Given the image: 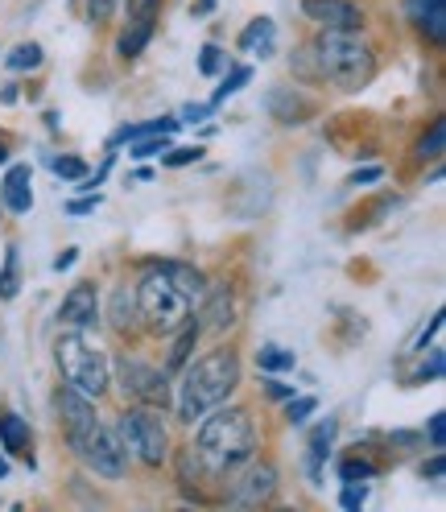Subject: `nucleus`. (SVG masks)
I'll list each match as a JSON object with an SVG mask.
<instances>
[{
  "mask_svg": "<svg viewBox=\"0 0 446 512\" xmlns=\"http://www.w3.org/2000/svg\"><path fill=\"white\" fill-rule=\"evenodd\" d=\"M442 471H446V459H442V451H438V455H434V459L422 467V475H426V479H434V484H438V479H442Z\"/></svg>",
  "mask_w": 446,
  "mask_h": 512,
  "instance_id": "obj_41",
  "label": "nucleus"
},
{
  "mask_svg": "<svg viewBox=\"0 0 446 512\" xmlns=\"http://www.w3.org/2000/svg\"><path fill=\"white\" fill-rule=\"evenodd\" d=\"M112 372H116V380H120V393L124 397H133V401H141V405H170V376L162 372V368H153V364H145V360H137V356H120L116 364H112Z\"/></svg>",
  "mask_w": 446,
  "mask_h": 512,
  "instance_id": "obj_8",
  "label": "nucleus"
},
{
  "mask_svg": "<svg viewBox=\"0 0 446 512\" xmlns=\"http://www.w3.org/2000/svg\"><path fill=\"white\" fill-rule=\"evenodd\" d=\"M116 434L124 442V451H133L145 467H162L170 459V434H166L162 413H157L153 405L124 409L120 422H116Z\"/></svg>",
  "mask_w": 446,
  "mask_h": 512,
  "instance_id": "obj_7",
  "label": "nucleus"
},
{
  "mask_svg": "<svg viewBox=\"0 0 446 512\" xmlns=\"http://www.w3.org/2000/svg\"><path fill=\"white\" fill-rule=\"evenodd\" d=\"M376 178H380V170L368 166V170H356V174H352V186H360V182H376Z\"/></svg>",
  "mask_w": 446,
  "mask_h": 512,
  "instance_id": "obj_42",
  "label": "nucleus"
},
{
  "mask_svg": "<svg viewBox=\"0 0 446 512\" xmlns=\"http://www.w3.org/2000/svg\"><path fill=\"white\" fill-rule=\"evenodd\" d=\"M153 21H157V17H133V21H129V29H124L120 42H116V50H120L124 62L137 58V54L149 46V38H153Z\"/></svg>",
  "mask_w": 446,
  "mask_h": 512,
  "instance_id": "obj_19",
  "label": "nucleus"
},
{
  "mask_svg": "<svg viewBox=\"0 0 446 512\" xmlns=\"http://www.w3.org/2000/svg\"><path fill=\"white\" fill-rule=\"evenodd\" d=\"M442 364H446L442 347H430V360H422V368L413 372V384H422V380H438V376H442Z\"/></svg>",
  "mask_w": 446,
  "mask_h": 512,
  "instance_id": "obj_34",
  "label": "nucleus"
},
{
  "mask_svg": "<svg viewBox=\"0 0 446 512\" xmlns=\"http://www.w3.org/2000/svg\"><path fill=\"white\" fill-rule=\"evenodd\" d=\"M108 318H112V327H116L120 335L137 331V318H141V310H137V290H129V285H120V290L112 294Z\"/></svg>",
  "mask_w": 446,
  "mask_h": 512,
  "instance_id": "obj_17",
  "label": "nucleus"
},
{
  "mask_svg": "<svg viewBox=\"0 0 446 512\" xmlns=\"http://www.w3.org/2000/svg\"><path fill=\"white\" fill-rule=\"evenodd\" d=\"M0 104H17V83H5V87H0Z\"/></svg>",
  "mask_w": 446,
  "mask_h": 512,
  "instance_id": "obj_43",
  "label": "nucleus"
},
{
  "mask_svg": "<svg viewBox=\"0 0 446 512\" xmlns=\"http://www.w3.org/2000/svg\"><path fill=\"white\" fill-rule=\"evenodd\" d=\"M0 446H5V455H17V459H25L29 467H34V455H29V426L13 409L0 413Z\"/></svg>",
  "mask_w": 446,
  "mask_h": 512,
  "instance_id": "obj_14",
  "label": "nucleus"
},
{
  "mask_svg": "<svg viewBox=\"0 0 446 512\" xmlns=\"http://www.w3.org/2000/svg\"><path fill=\"white\" fill-rule=\"evenodd\" d=\"M137 310H141L145 327H149L153 335H174V331L186 323V318H190L195 302H190V298L178 290V281L166 273V265H153V269L141 277V285H137Z\"/></svg>",
  "mask_w": 446,
  "mask_h": 512,
  "instance_id": "obj_6",
  "label": "nucleus"
},
{
  "mask_svg": "<svg viewBox=\"0 0 446 512\" xmlns=\"http://www.w3.org/2000/svg\"><path fill=\"white\" fill-rule=\"evenodd\" d=\"M95 207H100V195H95V190H91L87 199H75V203H67V211H71V215H91Z\"/></svg>",
  "mask_w": 446,
  "mask_h": 512,
  "instance_id": "obj_39",
  "label": "nucleus"
},
{
  "mask_svg": "<svg viewBox=\"0 0 446 512\" xmlns=\"http://www.w3.org/2000/svg\"><path fill=\"white\" fill-rule=\"evenodd\" d=\"M335 434H339V422H335V418L318 422V426L310 430V442H306L310 459H306V467H310V479H314V484H318V479H323V463H327V455H331V442H335Z\"/></svg>",
  "mask_w": 446,
  "mask_h": 512,
  "instance_id": "obj_15",
  "label": "nucleus"
},
{
  "mask_svg": "<svg viewBox=\"0 0 446 512\" xmlns=\"http://www.w3.org/2000/svg\"><path fill=\"white\" fill-rule=\"evenodd\" d=\"M380 467L376 463H368V459H360V455H352V459H343L339 463V475H343V484H352V479H372Z\"/></svg>",
  "mask_w": 446,
  "mask_h": 512,
  "instance_id": "obj_29",
  "label": "nucleus"
},
{
  "mask_svg": "<svg viewBox=\"0 0 446 512\" xmlns=\"http://www.w3.org/2000/svg\"><path fill=\"white\" fill-rule=\"evenodd\" d=\"M46 166L58 174V178H67V182H79V178H87V162L83 157H46Z\"/></svg>",
  "mask_w": 446,
  "mask_h": 512,
  "instance_id": "obj_27",
  "label": "nucleus"
},
{
  "mask_svg": "<svg viewBox=\"0 0 446 512\" xmlns=\"http://www.w3.org/2000/svg\"><path fill=\"white\" fill-rule=\"evenodd\" d=\"M116 13H120V0H87V21L91 25H112Z\"/></svg>",
  "mask_w": 446,
  "mask_h": 512,
  "instance_id": "obj_31",
  "label": "nucleus"
},
{
  "mask_svg": "<svg viewBox=\"0 0 446 512\" xmlns=\"http://www.w3.org/2000/svg\"><path fill=\"white\" fill-rule=\"evenodd\" d=\"M178 339H174V351H170V372H182L186 364H190V351H195V343H199V335H203V323H186L174 331Z\"/></svg>",
  "mask_w": 446,
  "mask_h": 512,
  "instance_id": "obj_20",
  "label": "nucleus"
},
{
  "mask_svg": "<svg viewBox=\"0 0 446 512\" xmlns=\"http://www.w3.org/2000/svg\"><path fill=\"white\" fill-rule=\"evenodd\" d=\"M5 475H9V459H5V455H0V479H5Z\"/></svg>",
  "mask_w": 446,
  "mask_h": 512,
  "instance_id": "obj_46",
  "label": "nucleus"
},
{
  "mask_svg": "<svg viewBox=\"0 0 446 512\" xmlns=\"http://www.w3.org/2000/svg\"><path fill=\"white\" fill-rule=\"evenodd\" d=\"M430 446H434V451H442V446H446V413H434V418H430Z\"/></svg>",
  "mask_w": 446,
  "mask_h": 512,
  "instance_id": "obj_36",
  "label": "nucleus"
},
{
  "mask_svg": "<svg viewBox=\"0 0 446 512\" xmlns=\"http://www.w3.org/2000/svg\"><path fill=\"white\" fill-rule=\"evenodd\" d=\"M236 389H240V360H236V351L215 347V351H207L203 360L182 368V380H178V418L186 426H195L203 413L223 405Z\"/></svg>",
  "mask_w": 446,
  "mask_h": 512,
  "instance_id": "obj_3",
  "label": "nucleus"
},
{
  "mask_svg": "<svg viewBox=\"0 0 446 512\" xmlns=\"http://www.w3.org/2000/svg\"><path fill=\"white\" fill-rule=\"evenodd\" d=\"M203 298H207V310H203L207 323H203V327H211V331H228V327L236 323L232 294H228V290H207Z\"/></svg>",
  "mask_w": 446,
  "mask_h": 512,
  "instance_id": "obj_18",
  "label": "nucleus"
},
{
  "mask_svg": "<svg viewBox=\"0 0 446 512\" xmlns=\"http://www.w3.org/2000/svg\"><path fill=\"white\" fill-rule=\"evenodd\" d=\"M257 368H261V372H290V368H294V351L269 343V347L257 351Z\"/></svg>",
  "mask_w": 446,
  "mask_h": 512,
  "instance_id": "obj_22",
  "label": "nucleus"
},
{
  "mask_svg": "<svg viewBox=\"0 0 446 512\" xmlns=\"http://www.w3.org/2000/svg\"><path fill=\"white\" fill-rule=\"evenodd\" d=\"M199 157H203V145H178V149H166V153H162V162L178 170V166L199 162Z\"/></svg>",
  "mask_w": 446,
  "mask_h": 512,
  "instance_id": "obj_33",
  "label": "nucleus"
},
{
  "mask_svg": "<svg viewBox=\"0 0 446 512\" xmlns=\"http://www.w3.org/2000/svg\"><path fill=\"white\" fill-rule=\"evenodd\" d=\"M273 38H277V25H273V17H252L248 25H244V34H240V50L244 54H261V58H269L273 54Z\"/></svg>",
  "mask_w": 446,
  "mask_h": 512,
  "instance_id": "obj_16",
  "label": "nucleus"
},
{
  "mask_svg": "<svg viewBox=\"0 0 446 512\" xmlns=\"http://www.w3.org/2000/svg\"><path fill=\"white\" fill-rule=\"evenodd\" d=\"M54 360H58V372L62 380L79 389L83 397L100 401L108 389H112V360L104 356V347L87 339L83 331H71L54 343Z\"/></svg>",
  "mask_w": 446,
  "mask_h": 512,
  "instance_id": "obj_5",
  "label": "nucleus"
},
{
  "mask_svg": "<svg viewBox=\"0 0 446 512\" xmlns=\"http://www.w3.org/2000/svg\"><path fill=\"white\" fill-rule=\"evenodd\" d=\"M364 500H368V484H364V479H352V484H343V492H339V504H343L347 512L364 508Z\"/></svg>",
  "mask_w": 446,
  "mask_h": 512,
  "instance_id": "obj_32",
  "label": "nucleus"
},
{
  "mask_svg": "<svg viewBox=\"0 0 446 512\" xmlns=\"http://www.w3.org/2000/svg\"><path fill=\"white\" fill-rule=\"evenodd\" d=\"M29 182H34V170H29V166H9L5 170L0 195H5V207L13 215H29V207H34V190H29Z\"/></svg>",
  "mask_w": 446,
  "mask_h": 512,
  "instance_id": "obj_13",
  "label": "nucleus"
},
{
  "mask_svg": "<svg viewBox=\"0 0 446 512\" xmlns=\"http://www.w3.org/2000/svg\"><path fill=\"white\" fill-rule=\"evenodd\" d=\"M120 5H129V17H157L162 0H120Z\"/></svg>",
  "mask_w": 446,
  "mask_h": 512,
  "instance_id": "obj_37",
  "label": "nucleus"
},
{
  "mask_svg": "<svg viewBox=\"0 0 446 512\" xmlns=\"http://www.w3.org/2000/svg\"><path fill=\"white\" fill-rule=\"evenodd\" d=\"M195 459L211 479H232L244 463L257 455V426H252L248 409H223L215 405L199 418V438H195Z\"/></svg>",
  "mask_w": 446,
  "mask_h": 512,
  "instance_id": "obj_2",
  "label": "nucleus"
},
{
  "mask_svg": "<svg viewBox=\"0 0 446 512\" xmlns=\"http://www.w3.org/2000/svg\"><path fill=\"white\" fill-rule=\"evenodd\" d=\"M215 9V0H195V17H207Z\"/></svg>",
  "mask_w": 446,
  "mask_h": 512,
  "instance_id": "obj_44",
  "label": "nucleus"
},
{
  "mask_svg": "<svg viewBox=\"0 0 446 512\" xmlns=\"http://www.w3.org/2000/svg\"><path fill=\"white\" fill-rule=\"evenodd\" d=\"M129 145H133L129 157L145 162V157H157V153H166V149H170V133H149V137H137V141H129Z\"/></svg>",
  "mask_w": 446,
  "mask_h": 512,
  "instance_id": "obj_26",
  "label": "nucleus"
},
{
  "mask_svg": "<svg viewBox=\"0 0 446 512\" xmlns=\"http://www.w3.org/2000/svg\"><path fill=\"white\" fill-rule=\"evenodd\" d=\"M318 409V401L314 397H290V405H285V422H290V426H306V418H310V413Z\"/></svg>",
  "mask_w": 446,
  "mask_h": 512,
  "instance_id": "obj_30",
  "label": "nucleus"
},
{
  "mask_svg": "<svg viewBox=\"0 0 446 512\" xmlns=\"http://www.w3.org/2000/svg\"><path fill=\"white\" fill-rule=\"evenodd\" d=\"M302 13L318 29H347V34H356L364 25V13H360V5H352V0H302Z\"/></svg>",
  "mask_w": 446,
  "mask_h": 512,
  "instance_id": "obj_11",
  "label": "nucleus"
},
{
  "mask_svg": "<svg viewBox=\"0 0 446 512\" xmlns=\"http://www.w3.org/2000/svg\"><path fill=\"white\" fill-rule=\"evenodd\" d=\"M223 71H228V54H223L215 42H207V46L199 50V75L215 79V75H223Z\"/></svg>",
  "mask_w": 446,
  "mask_h": 512,
  "instance_id": "obj_25",
  "label": "nucleus"
},
{
  "mask_svg": "<svg viewBox=\"0 0 446 512\" xmlns=\"http://www.w3.org/2000/svg\"><path fill=\"white\" fill-rule=\"evenodd\" d=\"M54 405H58V422H62V430H67L71 451L95 475L120 479L124 471H129V451H124L120 434L100 422V413H95V401L91 397H83L79 389H71V384H62Z\"/></svg>",
  "mask_w": 446,
  "mask_h": 512,
  "instance_id": "obj_1",
  "label": "nucleus"
},
{
  "mask_svg": "<svg viewBox=\"0 0 446 512\" xmlns=\"http://www.w3.org/2000/svg\"><path fill=\"white\" fill-rule=\"evenodd\" d=\"M58 323H67L75 331L95 327V323H100V290H95L91 281L71 285V294L62 298V306H58Z\"/></svg>",
  "mask_w": 446,
  "mask_h": 512,
  "instance_id": "obj_10",
  "label": "nucleus"
},
{
  "mask_svg": "<svg viewBox=\"0 0 446 512\" xmlns=\"http://www.w3.org/2000/svg\"><path fill=\"white\" fill-rule=\"evenodd\" d=\"M248 79H252V67H232V71H223V83L215 87V100H211V104H223V100H228V95H236Z\"/></svg>",
  "mask_w": 446,
  "mask_h": 512,
  "instance_id": "obj_28",
  "label": "nucleus"
},
{
  "mask_svg": "<svg viewBox=\"0 0 446 512\" xmlns=\"http://www.w3.org/2000/svg\"><path fill=\"white\" fill-rule=\"evenodd\" d=\"M21 290V252L17 244L5 248V269H0V302H13Z\"/></svg>",
  "mask_w": 446,
  "mask_h": 512,
  "instance_id": "obj_21",
  "label": "nucleus"
},
{
  "mask_svg": "<svg viewBox=\"0 0 446 512\" xmlns=\"http://www.w3.org/2000/svg\"><path fill=\"white\" fill-rule=\"evenodd\" d=\"M211 112H215V104H186L178 120H182V124H199V120H207Z\"/></svg>",
  "mask_w": 446,
  "mask_h": 512,
  "instance_id": "obj_35",
  "label": "nucleus"
},
{
  "mask_svg": "<svg viewBox=\"0 0 446 512\" xmlns=\"http://www.w3.org/2000/svg\"><path fill=\"white\" fill-rule=\"evenodd\" d=\"M265 393H269L273 401H290V397H294V384H285V380L269 376V380H265Z\"/></svg>",
  "mask_w": 446,
  "mask_h": 512,
  "instance_id": "obj_38",
  "label": "nucleus"
},
{
  "mask_svg": "<svg viewBox=\"0 0 446 512\" xmlns=\"http://www.w3.org/2000/svg\"><path fill=\"white\" fill-rule=\"evenodd\" d=\"M310 58H314V75L339 91H360L376 75L372 46L356 34H347V29H323L310 46Z\"/></svg>",
  "mask_w": 446,
  "mask_h": 512,
  "instance_id": "obj_4",
  "label": "nucleus"
},
{
  "mask_svg": "<svg viewBox=\"0 0 446 512\" xmlns=\"http://www.w3.org/2000/svg\"><path fill=\"white\" fill-rule=\"evenodd\" d=\"M5 162H9V137L0 133V166H5Z\"/></svg>",
  "mask_w": 446,
  "mask_h": 512,
  "instance_id": "obj_45",
  "label": "nucleus"
},
{
  "mask_svg": "<svg viewBox=\"0 0 446 512\" xmlns=\"http://www.w3.org/2000/svg\"><path fill=\"white\" fill-rule=\"evenodd\" d=\"M240 471L244 475L232 484V496H228L232 508H261L277 496V467L273 463H244Z\"/></svg>",
  "mask_w": 446,
  "mask_h": 512,
  "instance_id": "obj_9",
  "label": "nucleus"
},
{
  "mask_svg": "<svg viewBox=\"0 0 446 512\" xmlns=\"http://www.w3.org/2000/svg\"><path fill=\"white\" fill-rule=\"evenodd\" d=\"M265 108L277 124H306L314 116V104L306 100V95H298L294 87H273L265 95Z\"/></svg>",
  "mask_w": 446,
  "mask_h": 512,
  "instance_id": "obj_12",
  "label": "nucleus"
},
{
  "mask_svg": "<svg viewBox=\"0 0 446 512\" xmlns=\"http://www.w3.org/2000/svg\"><path fill=\"white\" fill-rule=\"evenodd\" d=\"M75 261H79V248H62V252L54 256V273H67Z\"/></svg>",
  "mask_w": 446,
  "mask_h": 512,
  "instance_id": "obj_40",
  "label": "nucleus"
},
{
  "mask_svg": "<svg viewBox=\"0 0 446 512\" xmlns=\"http://www.w3.org/2000/svg\"><path fill=\"white\" fill-rule=\"evenodd\" d=\"M42 58H46V54H42L38 42H21V46L9 54V67H13V71H38Z\"/></svg>",
  "mask_w": 446,
  "mask_h": 512,
  "instance_id": "obj_23",
  "label": "nucleus"
},
{
  "mask_svg": "<svg viewBox=\"0 0 446 512\" xmlns=\"http://www.w3.org/2000/svg\"><path fill=\"white\" fill-rule=\"evenodd\" d=\"M442 145H446V120H434L430 133L418 141V157L422 162H434V157H442Z\"/></svg>",
  "mask_w": 446,
  "mask_h": 512,
  "instance_id": "obj_24",
  "label": "nucleus"
}]
</instances>
